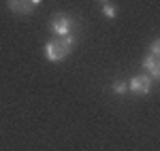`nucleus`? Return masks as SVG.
Returning a JSON list of instances; mask_svg holds the SVG:
<instances>
[{
    "label": "nucleus",
    "instance_id": "nucleus-3",
    "mask_svg": "<svg viewBox=\"0 0 160 151\" xmlns=\"http://www.w3.org/2000/svg\"><path fill=\"white\" fill-rule=\"evenodd\" d=\"M128 89L137 94V96H148L149 89H152V79L148 75H137L130 79V83H128Z\"/></svg>",
    "mask_w": 160,
    "mask_h": 151
},
{
    "label": "nucleus",
    "instance_id": "nucleus-4",
    "mask_svg": "<svg viewBox=\"0 0 160 151\" xmlns=\"http://www.w3.org/2000/svg\"><path fill=\"white\" fill-rule=\"evenodd\" d=\"M7 7L15 15H32L37 9L34 0H7Z\"/></svg>",
    "mask_w": 160,
    "mask_h": 151
},
{
    "label": "nucleus",
    "instance_id": "nucleus-2",
    "mask_svg": "<svg viewBox=\"0 0 160 151\" xmlns=\"http://www.w3.org/2000/svg\"><path fill=\"white\" fill-rule=\"evenodd\" d=\"M73 17L71 15H66V13H58V15H53L49 21V28L51 32L56 34V36H66V34H71L73 32Z\"/></svg>",
    "mask_w": 160,
    "mask_h": 151
},
{
    "label": "nucleus",
    "instance_id": "nucleus-7",
    "mask_svg": "<svg viewBox=\"0 0 160 151\" xmlns=\"http://www.w3.org/2000/svg\"><path fill=\"white\" fill-rule=\"evenodd\" d=\"M149 55L160 58V38H154V40H152V45H149Z\"/></svg>",
    "mask_w": 160,
    "mask_h": 151
},
{
    "label": "nucleus",
    "instance_id": "nucleus-9",
    "mask_svg": "<svg viewBox=\"0 0 160 151\" xmlns=\"http://www.w3.org/2000/svg\"><path fill=\"white\" fill-rule=\"evenodd\" d=\"M100 2H109V0H100Z\"/></svg>",
    "mask_w": 160,
    "mask_h": 151
},
{
    "label": "nucleus",
    "instance_id": "nucleus-8",
    "mask_svg": "<svg viewBox=\"0 0 160 151\" xmlns=\"http://www.w3.org/2000/svg\"><path fill=\"white\" fill-rule=\"evenodd\" d=\"M113 92H115L118 96H122V94H126V83H124V81H118V83L113 85Z\"/></svg>",
    "mask_w": 160,
    "mask_h": 151
},
{
    "label": "nucleus",
    "instance_id": "nucleus-5",
    "mask_svg": "<svg viewBox=\"0 0 160 151\" xmlns=\"http://www.w3.org/2000/svg\"><path fill=\"white\" fill-rule=\"evenodd\" d=\"M143 68L149 73V79H160L158 58H154V55H145V58H143Z\"/></svg>",
    "mask_w": 160,
    "mask_h": 151
},
{
    "label": "nucleus",
    "instance_id": "nucleus-6",
    "mask_svg": "<svg viewBox=\"0 0 160 151\" xmlns=\"http://www.w3.org/2000/svg\"><path fill=\"white\" fill-rule=\"evenodd\" d=\"M102 15H105L107 19H113V17L118 15V11H115V7H113V4L105 2V7H102Z\"/></svg>",
    "mask_w": 160,
    "mask_h": 151
},
{
    "label": "nucleus",
    "instance_id": "nucleus-1",
    "mask_svg": "<svg viewBox=\"0 0 160 151\" xmlns=\"http://www.w3.org/2000/svg\"><path fill=\"white\" fill-rule=\"evenodd\" d=\"M75 47V34H66V36H56L45 43V55L49 62H62Z\"/></svg>",
    "mask_w": 160,
    "mask_h": 151
}]
</instances>
